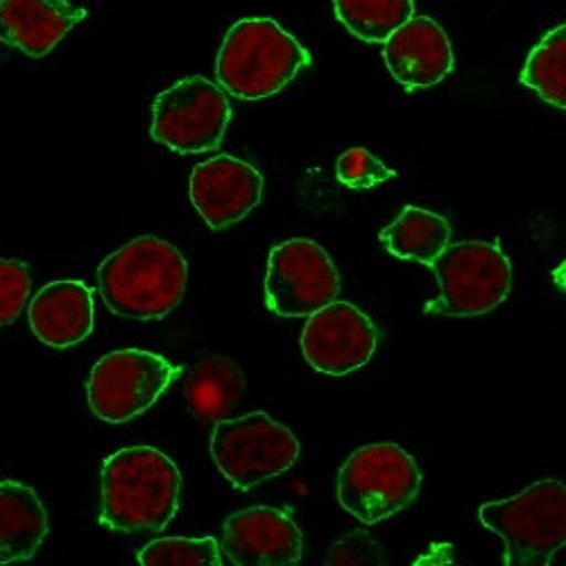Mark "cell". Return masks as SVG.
Listing matches in <instances>:
<instances>
[{"mask_svg": "<svg viewBox=\"0 0 566 566\" xmlns=\"http://www.w3.org/2000/svg\"><path fill=\"white\" fill-rule=\"evenodd\" d=\"M429 268L440 281V297L427 304L431 315L479 317L499 308L512 289V263L494 243H453Z\"/></svg>", "mask_w": 566, "mask_h": 566, "instance_id": "52a82bcc", "label": "cell"}, {"mask_svg": "<svg viewBox=\"0 0 566 566\" xmlns=\"http://www.w3.org/2000/svg\"><path fill=\"white\" fill-rule=\"evenodd\" d=\"M231 105L220 84L191 75L161 91L153 103L150 134L179 155L216 150L227 134Z\"/></svg>", "mask_w": 566, "mask_h": 566, "instance_id": "9c48e42d", "label": "cell"}, {"mask_svg": "<svg viewBox=\"0 0 566 566\" xmlns=\"http://www.w3.org/2000/svg\"><path fill=\"white\" fill-rule=\"evenodd\" d=\"M311 62V53L274 19L245 17L222 39L216 77L235 98L265 101L286 88Z\"/></svg>", "mask_w": 566, "mask_h": 566, "instance_id": "3957f363", "label": "cell"}, {"mask_svg": "<svg viewBox=\"0 0 566 566\" xmlns=\"http://www.w3.org/2000/svg\"><path fill=\"white\" fill-rule=\"evenodd\" d=\"M332 566H358V564H384V551L369 533L356 531L340 537L326 555Z\"/></svg>", "mask_w": 566, "mask_h": 566, "instance_id": "d4e9b609", "label": "cell"}, {"mask_svg": "<svg viewBox=\"0 0 566 566\" xmlns=\"http://www.w3.org/2000/svg\"><path fill=\"white\" fill-rule=\"evenodd\" d=\"M379 243L395 259L433 265V261L451 245V224L429 209L406 207L386 229H381Z\"/></svg>", "mask_w": 566, "mask_h": 566, "instance_id": "d6986e66", "label": "cell"}, {"mask_svg": "<svg viewBox=\"0 0 566 566\" xmlns=\"http://www.w3.org/2000/svg\"><path fill=\"white\" fill-rule=\"evenodd\" d=\"M338 23L365 43H386L415 17V0H334Z\"/></svg>", "mask_w": 566, "mask_h": 566, "instance_id": "44dd1931", "label": "cell"}, {"mask_svg": "<svg viewBox=\"0 0 566 566\" xmlns=\"http://www.w3.org/2000/svg\"><path fill=\"white\" fill-rule=\"evenodd\" d=\"M211 458L241 492L291 471L300 458L297 436L268 412L222 419L211 436Z\"/></svg>", "mask_w": 566, "mask_h": 566, "instance_id": "8992f818", "label": "cell"}, {"mask_svg": "<svg viewBox=\"0 0 566 566\" xmlns=\"http://www.w3.org/2000/svg\"><path fill=\"white\" fill-rule=\"evenodd\" d=\"M479 518L503 539V564L546 566L566 544V488L539 481L516 496L481 505Z\"/></svg>", "mask_w": 566, "mask_h": 566, "instance_id": "277c9868", "label": "cell"}, {"mask_svg": "<svg viewBox=\"0 0 566 566\" xmlns=\"http://www.w3.org/2000/svg\"><path fill=\"white\" fill-rule=\"evenodd\" d=\"M84 19L86 10L66 0H0V43L39 60Z\"/></svg>", "mask_w": 566, "mask_h": 566, "instance_id": "2e32d148", "label": "cell"}, {"mask_svg": "<svg viewBox=\"0 0 566 566\" xmlns=\"http://www.w3.org/2000/svg\"><path fill=\"white\" fill-rule=\"evenodd\" d=\"M28 319L41 345L53 349L75 347L93 332V293L77 279L45 283L28 304Z\"/></svg>", "mask_w": 566, "mask_h": 566, "instance_id": "9a60e30c", "label": "cell"}, {"mask_svg": "<svg viewBox=\"0 0 566 566\" xmlns=\"http://www.w3.org/2000/svg\"><path fill=\"white\" fill-rule=\"evenodd\" d=\"M336 177L343 186L363 191V188L381 186L397 177L392 168H388L381 159H376L367 148H349L336 161Z\"/></svg>", "mask_w": 566, "mask_h": 566, "instance_id": "603a6c76", "label": "cell"}, {"mask_svg": "<svg viewBox=\"0 0 566 566\" xmlns=\"http://www.w3.org/2000/svg\"><path fill=\"white\" fill-rule=\"evenodd\" d=\"M379 345L374 322L349 302H332L308 315L302 332L306 363L328 376H345L365 367Z\"/></svg>", "mask_w": 566, "mask_h": 566, "instance_id": "8fae6325", "label": "cell"}, {"mask_svg": "<svg viewBox=\"0 0 566 566\" xmlns=\"http://www.w3.org/2000/svg\"><path fill=\"white\" fill-rule=\"evenodd\" d=\"M30 300V268L21 261L0 259V326L19 319Z\"/></svg>", "mask_w": 566, "mask_h": 566, "instance_id": "cb8c5ba5", "label": "cell"}, {"mask_svg": "<svg viewBox=\"0 0 566 566\" xmlns=\"http://www.w3.org/2000/svg\"><path fill=\"white\" fill-rule=\"evenodd\" d=\"M384 60L390 75L410 93L440 84L455 66L453 45L444 28L423 14L408 19L388 36Z\"/></svg>", "mask_w": 566, "mask_h": 566, "instance_id": "5bb4252c", "label": "cell"}, {"mask_svg": "<svg viewBox=\"0 0 566 566\" xmlns=\"http://www.w3.org/2000/svg\"><path fill=\"white\" fill-rule=\"evenodd\" d=\"M340 274L328 252L311 239L272 248L265 274V304L279 317H308L338 300Z\"/></svg>", "mask_w": 566, "mask_h": 566, "instance_id": "30bf717a", "label": "cell"}, {"mask_svg": "<svg viewBox=\"0 0 566 566\" xmlns=\"http://www.w3.org/2000/svg\"><path fill=\"white\" fill-rule=\"evenodd\" d=\"M518 82L555 109H566V28H553L531 51Z\"/></svg>", "mask_w": 566, "mask_h": 566, "instance_id": "ffe728a7", "label": "cell"}, {"mask_svg": "<svg viewBox=\"0 0 566 566\" xmlns=\"http://www.w3.org/2000/svg\"><path fill=\"white\" fill-rule=\"evenodd\" d=\"M181 369L146 349H118L93 365L86 397L91 412L107 423H123L150 410Z\"/></svg>", "mask_w": 566, "mask_h": 566, "instance_id": "ba28073f", "label": "cell"}, {"mask_svg": "<svg viewBox=\"0 0 566 566\" xmlns=\"http://www.w3.org/2000/svg\"><path fill=\"white\" fill-rule=\"evenodd\" d=\"M188 263L157 235H138L98 268V289L107 308L127 319H161L184 300Z\"/></svg>", "mask_w": 566, "mask_h": 566, "instance_id": "7a4b0ae2", "label": "cell"}, {"mask_svg": "<svg viewBox=\"0 0 566 566\" xmlns=\"http://www.w3.org/2000/svg\"><path fill=\"white\" fill-rule=\"evenodd\" d=\"M263 175L248 161L218 155L193 168L188 196L211 229L245 220L263 198Z\"/></svg>", "mask_w": 566, "mask_h": 566, "instance_id": "4fadbf2b", "label": "cell"}, {"mask_svg": "<svg viewBox=\"0 0 566 566\" xmlns=\"http://www.w3.org/2000/svg\"><path fill=\"white\" fill-rule=\"evenodd\" d=\"M245 392V371L229 356H207L188 374L184 399L193 417L222 421Z\"/></svg>", "mask_w": 566, "mask_h": 566, "instance_id": "ac0fdd59", "label": "cell"}, {"mask_svg": "<svg viewBox=\"0 0 566 566\" xmlns=\"http://www.w3.org/2000/svg\"><path fill=\"white\" fill-rule=\"evenodd\" d=\"M181 471L155 447H127L103 462L101 524L116 533H159L179 510Z\"/></svg>", "mask_w": 566, "mask_h": 566, "instance_id": "6da1fadb", "label": "cell"}, {"mask_svg": "<svg viewBox=\"0 0 566 566\" xmlns=\"http://www.w3.org/2000/svg\"><path fill=\"white\" fill-rule=\"evenodd\" d=\"M419 490V464L392 442L356 449L338 474V503L365 526L381 524L406 510Z\"/></svg>", "mask_w": 566, "mask_h": 566, "instance_id": "5b68a950", "label": "cell"}, {"mask_svg": "<svg viewBox=\"0 0 566 566\" xmlns=\"http://www.w3.org/2000/svg\"><path fill=\"white\" fill-rule=\"evenodd\" d=\"M49 535V512L36 490L0 481V564L28 562Z\"/></svg>", "mask_w": 566, "mask_h": 566, "instance_id": "e0dca14e", "label": "cell"}, {"mask_svg": "<svg viewBox=\"0 0 566 566\" xmlns=\"http://www.w3.org/2000/svg\"><path fill=\"white\" fill-rule=\"evenodd\" d=\"M304 535L286 507L254 505L231 514L220 551L235 566H286L302 559Z\"/></svg>", "mask_w": 566, "mask_h": 566, "instance_id": "7c38bea8", "label": "cell"}, {"mask_svg": "<svg viewBox=\"0 0 566 566\" xmlns=\"http://www.w3.org/2000/svg\"><path fill=\"white\" fill-rule=\"evenodd\" d=\"M140 566H220L222 551L213 537H159L138 551Z\"/></svg>", "mask_w": 566, "mask_h": 566, "instance_id": "7402d4cb", "label": "cell"}]
</instances>
